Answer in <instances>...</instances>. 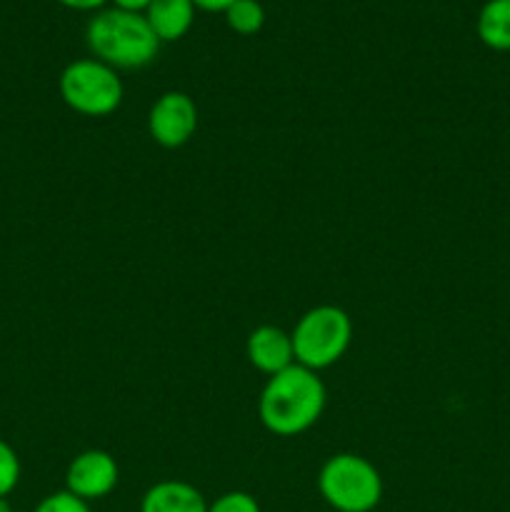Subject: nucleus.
<instances>
[{
	"mask_svg": "<svg viewBox=\"0 0 510 512\" xmlns=\"http://www.w3.org/2000/svg\"><path fill=\"white\" fill-rule=\"evenodd\" d=\"M325 385L315 370L290 365L270 375L258 400L260 423L280 438H293L318 423L325 410Z\"/></svg>",
	"mask_w": 510,
	"mask_h": 512,
	"instance_id": "1",
	"label": "nucleus"
},
{
	"mask_svg": "<svg viewBox=\"0 0 510 512\" xmlns=\"http://www.w3.org/2000/svg\"><path fill=\"white\" fill-rule=\"evenodd\" d=\"M85 40L95 58L110 68H143L153 63L160 50L158 35L145 15L120 8L95 13L85 30Z\"/></svg>",
	"mask_w": 510,
	"mask_h": 512,
	"instance_id": "2",
	"label": "nucleus"
},
{
	"mask_svg": "<svg viewBox=\"0 0 510 512\" xmlns=\"http://www.w3.org/2000/svg\"><path fill=\"white\" fill-rule=\"evenodd\" d=\"M318 490L338 512H370L383 500V478L370 460L355 453H338L320 468Z\"/></svg>",
	"mask_w": 510,
	"mask_h": 512,
	"instance_id": "3",
	"label": "nucleus"
},
{
	"mask_svg": "<svg viewBox=\"0 0 510 512\" xmlns=\"http://www.w3.org/2000/svg\"><path fill=\"white\" fill-rule=\"evenodd\" d=\"M290 338H293L295 363L318 373L343 358L353 338V323L343 308L318 305L298 320Z\"/></svg>",
	"mask_w": 510,
	"mask_h": 512,
	"instance_id": "4",
	"label": "nucleus"
},
{
	"mask_svg": "<svg viewBox=\"0 0 510 512\" xmlns=\"http://www.w3.org/2000/svg\"><path fill=\"white\" fill-rule=\"evenodd\" d=\"M60 95L70 110L88 118L115 113L123 103V80L98 58L73 60L60 73Z\"/></svg>",
	"mask_w": 510,
	"mask_h": 512,
	"instance_id": "5",
	"label": "nucleus"
},
{
	"mask_svg": "<svg viewBox=\"0 0 510 512\" xmlns=\"http://www.w3.org/2000/svg\"><path fill=\"white\" fill-rule=\"evenodd\" d=\"M198 128V108L193 98L180 90H168L148 113L150 138L163 148H183Z\"/></svg>",
	"mask_w": 510,
	"mask_h": 512,
	"instance_id": "6",
	"label": "nucleus"
},
{
	"mask_svg": "<svg viewBox=\"0 0 510 512\" xmlns=\"http://www.w3.org/2000/svg\"><path fill=\"white\" fill-rule=\"evenodd\" d=\"M118 478L120 470L113 455L105 450H85L68 465L65 490L90 503V500H100L113 493Z\"/></svg>",
	"mask_w": 510,
	"mask_h": 512,
	"instance_id": "7",
	"label": "nucleus"
},
{
	"mask_svg": "<svg viewBox=\"0 0 510 512\" xmlns=\"http://www.w3.org/2000/svg\"><path fill=\"white\" fill-rule=\"evenodd\" d=\"M245 353L253 368H258L260 373L278 375L285 368L295 365V350H293V338L285 330L275 328V325H260L253 333L248 335V345H245Z\"/></svg>",
	"mask_w": 510,
	"mask_h": 512,
	"instance_id": "8",
	"label": "nucleus"
},
{
	"mask_svg": "<svg viewBox=\"0 0 510 512\" xmlns=\"http://www.w3.org/2000/svg\"><path fill=\"white\" fill-rule=\"evenodd\" d=\"M140 512H208L203 493L183 480H163L148 488Z\"/></svg>",
	"mask_w": 510,
	"mask_h": 512,
	"instance_id": "9",
	"label": "nucleus"
},
{
	"mask_svg": "<svg viewBox=\"0 0 510 512\" xmlns=\"http://www.w3.org/2000/svg\"><path fill=\"white\" fill-rule=\"evenodd\" d=\"M143 15L160 43H170V40H180L190 30L195 3L193 0H150Z\"/></svg>",
	"mask_w": 510,
	"mask_h": 512,
	"instance_id": "10",
	"label": "nucleus"
},
{
	"mask_svg": "<svg viewBox=\"0 0 510 512\" xmlns=\"http://www.w3.org/2000/svg\"><path fill=\"white\" fill-rule=\"evenodd\" d=\"M478 38L493 50H510V0H488L480 8Z\"/></svg>",
	"mask_w": 510,
	"mask_h": 512,
	"instance_id": "11",
	"label": "nucleus"
},
{
	"mask_svg": "<svg viewBox=\"0 0 510 512\" xmlns=\"http://www.w3.org/2000/svg\"><path fill=\"white\" fill-rule=\"evenodd\" d=\"M225 20L240 35H255L265 25V8L258 0H233L225 8Z\"/></svg>",
	"mask_w": 510,
	"mask_h": 512,
	"instance_id": "12",
	"label": "nucleus"
},
{
	"mask_svg": "<svg viewBox=\"0 0 510 512\" xmlns=\"http://www.w3.org/2000/svg\"><path fill=\"white\" fill-rule=\"evenodd\" d=\"M20 483V458L5 440H0V498H8Z\"/></svg>",
	"mask_w": 510,
	"mask_h": 512,
	"instance_id": "13",
	"label": "nucleus"
},
{
	"mask_svg": "<svg viewBox=\"0 0 510 512\" xmlns=\"http://www.w3.org/2000/svg\"><path fill=\"white\" fill-rule=\"evenodd\" d=\"M35 512H93L85 500H80L78 495L68 493V490H60V493H50L48 498H43L38 503Z\"/></svg>",
	"mask_w": 510,
	"mask_h": 512,
	"instance_id": "14",
	"label": "nucleus"
},
{
	"mask_svg": "<svg viewBox=\"0 0 510 512\" xmlns=\"http://www.w3.org/2000/svg\"><path fill=\"white\" fill-rule=\"evenodd\" d=\"M208 512H260V505L250 493L233 490V493L220 495L215 503H210Z\"/></svg>",
	"mask_w": 510,
	"mask_h": 512,
	"instance_id": "15",
	"label": "nucleus"
},
{
	"mask_svg": "<svg viewBox=\"0 0 510 512\" xmlns=\"http://www.w3.org/2000/svg\"><path fill=\"white\" fill-rule=\"evenodd\" d=\"M115 8L130 10V13H145V8L150 5V0H113Z\"/></svg>",
	"mask_w": 510,
	"mask_h": 512,
	"instance_id": "16",
	"label": "nucleus"
},
{
	"mask_svg": "<svg viewBox=\"0 0 510 512\" xmlns=\"http://www.w3.org/2000/svg\"><path fill=\"white\" fill-rule=\"evenodd\" d=\"M195 8H203V10H210V13H215V10H220V13H225V8H228L233 0H193Z\"/></svg>",
	"mask_w": 510,
	"mask_h": 512,
	"instance_id": "17",
	"label": "nucleus"
},
{
	"mask_svg": "<svg viewBox=\"0 0 510 512\" xmlns=\"http://www.w3.org/2000/svg\"><path fill=\"white\" fill-rule=\"evenodd\" d=\"M60 3L68 5V8H75V10H93V8H100L105 0H60Z\"/></svg>",
	"mask_w": 510,
	"mask_h": 512,
	"instance_id": "18",
	"label": "nucleus"
},
{
	"mask_svg": "<svg viewBox=\"0 0 510 512\" xmlns=\"http://www.w3.org/2000/svg\"><path fill=\"white\" fill-rule=\"evenodd\" d=\"M0 512H13V508H10V503L5 498H0Z\"/></svg>",
	"mask_w": 510,
	"mask_h": 512,
	"instance_id": "19",
	"label": "nucleus"
}]
</instances>
